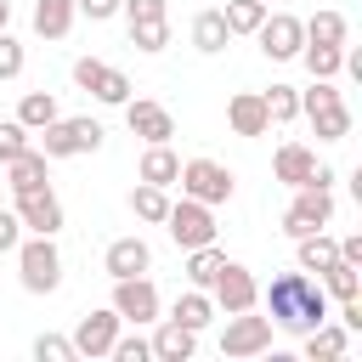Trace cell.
I'll use <instances>...</instances> for the list:
<instances>
[{"label":"cell","mask_w":362,"mask_h":362,"mask_svg":"<svg viewBox=\"0 0 362 362\" xmlns=\"http://www.w3.org/2000/svg\"><path fill=\"white\" fill-rule=\"evenodd\" d=\"M119 328H124V317L107 305V311H90V317H79V328H74V351L79 356H107L113 351V339H119Z\"/></svg>","instance_id":"14"},{"label":"cell","mask_w":362,"mask_h":362,"mask_svg":"<svg viewBox=\"0 0 362 362\" xmlns=\"http://www.w3.org/2000/svg\"><path fill=\"white\" fill-rule=\"evenodd\" d=\"M23 243V221H17V209H0V255H11Z\"/></svg>","instance_id":"40"},{"label":"cell","mask_w":362,"mask_h":362,"mask_svg":"<svg viewBox=\"0 0 362 362\" xmlns=\"http://www.w3.org/2000/svg\"><path fill=\"white\" fill-rule=\"evenodd\" d=\"M294 243H300V272H322V266L339 260V243H334L328 232H305V238H294Z\"/></svg>","instance_id":"30"},{"label":"cell","mask_w":362,"mask_h":362,"mask_svg":"<svg viewBox=\"0 0 362 362\" xmlns=\"http://www.w3.org/2000/svg\"><path fill=\"white\" fill-rule=\"evenodd\" d=\"M147 345H153V356H158V362H187V356L198 351V334H192V328H181V322L170 317V322H158V334H153Z\"/></svg>","instance_id":"19"},{"label":"cell","mask_w":362,"mask_h":362,"mask_svg":"<svg viewBox=\"0 0 362 362\" xmlns=\"http://www.w3.org/2000/svg\"><path fill=\"white\" fill-rule=\"evenodd\" d=\"M45 164H51V158H45L40 147H23L17 158H6V187H11V192H28V187H45Z\"/></svg>","instance_id":"20"},{"label":"cell","mask_w":362,"mask_h":362,"mask_svg":"<svg viewBox=\"0 0 362 362\" xmlns=\"http://www.w3.org/2000/svg\"><path fill=\"white\" fill-rule=\"evenodd\" d=\"M300 113L317 124L322 141H345L351 136V107L339 102V90L328 79H311V90H300Z\"/></svg>","instance_id":"2"},{"label":"cell","mask_w":362,"mask_h":362,"mask_svg":"<svg viewBox=\"0 0 362 362\" xmlns=\"http://www.w3.org/2000/svg\"><path fill=\"white\" fill-rule=\"evenodd\" d=\"M74 85H79L85 96L107 102V107H124V102H130V79H124L119 68L96 62V57H79V62H74Z\"/></svg>","instance_id":"10"},{"label":"cell","mask_w":362,"mask_h":362,"mask_svg":"<svg viewBox=\"0 0 362 362\" xmlns=\"http://www.w3.org/2000/svg\"><path fill=\"white\" fill-rule=\"evenodd\" d=\"M345 351H351V328H345V322H328V317H322V322L305 334V356H311V362H317V356H345Z\"/></svg>","instance_id":"23"},{"label":"cell","mask_w":362,"mask_h":362,"mask_svg":"<svg viewBox=\"0 0 362 362\" xmlns=\"http://www.w3.org/2000/svg\"><path fill=\"white\" fill-rule=\"evenodd\" d=\"M6 23H11V0H0V28H6Z\"/></svg>","instance_id":"44"},{"label":"cell","mask_w":362,"mask_h":362,"mask_svg":"<svg viewBox=\"0 0 362 362\" xmlns=\"http://www.w3.org/2000/svg\"><path fill=\"white\" fill-rule=\"evenodd\" d=\"M113 311L124 317V322H158V288H153V277L141 272V277H113Z\"/></svg>","instance_id":"12"},{"label":"cell","mask_w":362,"mask_h":362,"mask_svg":"<svg viewBox=\"0 0 362 362\" xmlns=\"http://www.w3.org/2000/svg\"><path fill=\"white\" fill-rule=\"evenodd\" d=\"M147 266H153V249H147L141 238H113L107 255H102V272H107V277H141Z\"/></svg>","instance_id":"16"},{"label":"cell","mask_w":362,"mask_h":362,"mask_svg":"<svg viewBox=\"0 0 362 362\" xmlns=\"http://www.w3.org/2000/svg\"><path fill=\"white\" fill-rule=\"evenodd\" d=\"M40 136H45V141H40L45 158H79V153H96V147H102V124H96V119H62V113H57Z\"/></svg>","instance_id":"4"},{"label":"cell","mask_w":362,"mask_h":362,"mask_svg":"<svg viewBox=\"0 0 362 362\" xmlns=\"http://www.w3.org/2000/svg\"><path fill=\"white\" fill-rule=\"evenodd\" d=\"M345 34H351V23H345L339 11H317V17H305V40H311V45H345Z\"/></svg>","instance_id":"32"},{"label":"cell","mask_w":362,"mask_h":362,"mask_svg":"<svg viewBox=\"0 0 362 362\" xmlns=\"http://www.w3.org/2000/svg\"><path fill=\"white\" fill-rule=\"evenodd\" d=\"M328 221H334V187H317V181L294 187V204L283 209V232L305 238V232H322Z\"/></svg>","instance_id":"5"},{"label":"cell","mask_w":362,"mask_h":362,"mask_svg":"<svg viewBox=\"0 0 362 362\" xmlns=\"http://www.w3.org/2000/svg\"><path fill=\"white\" fill-rule=\"evenodd\" d=\"M57 119V96L51 90H28L23 102H17V124H28V130H45Z\"/></svg>","instance_id":"33"},{"label":"cell","mask_w":362,"mask_h":362,"mask_svg":"<svg viewBox=\"0 0 362 362\" xmlns=\"http://www.w3.org/2000/svg\"><path fill=\"white\" fill-rule=\"evenodd\" d=\"M300 62H305V74L311 79H334L339 68H345V45H300Z\"/></svg>","instance_id":"28"},{"label":"cell","mask_w":362,"mask_h":362,"mask_svg":"<svg viewBox=\"0 0 362 362\" xmlns=\"http://www.w3.org/2000/svg\"><path fill=\"white\" fill-rule=\"evenodd\" d=\"M339 260H351V266H362V238H339Z\"/></svg>","instance_id":"43"},{"label":"cell","mask_w":362,"mask_h":362,"mask_svg":"<svg viewBox=\"0 0 362 362\" xmlns=\"http://www.w3.org/2000/svg\"><path fill=\"white\" fill-rule=\"evenodd\" d=\"M34 356H40V362H79L74 339H62V334H40V339H34Z\"/></svg>","instance_id":"36"},{"label":"cell","mask_w":362,"mask_h":362,"mask_svg":"<svg viewBox=\"0 0 362 362\" xmlns=\"http://www.w3.org/2000/svg\"><path fill=\"white\" fill-rule=\"evenodd\" d=\"M266 351H272V317H255V311H226L221 356L243 362V356H266Z\"/></svg>","instance_id":"6"},{"label":"cell","mask_w":362,"mask_h":362,"mask_svg":"<svg viewBox=\"0 0 362 362\" xmlns=\"http://www.w3.org/2000/svg\"><path fill=\"white\" fill-rule=\"evenodd\" d=\"M107 356H113V362H147V356H153V345H147L141 334H119Z\"/></svg>","instance_id":"37"},{"label":"cell","mask_w":362,"mask_h":362,"mask_svg":"<svg viewBox=\"0 0 362 362\" xmlns=\"http://www.w3.org/2000/svg\"><path fill=\"white\" fill-rule=\"evenodd\" d=\"M124 124H130V136H141V141H170L175 136V119H170V107L164 102H124Z\"/></svg>","instance_id":"15"},{"label":"cell","mask_w":362,"mask_h":362,"mask_svg":"<svg viewBox=\"0 0 362 362\" xmlns=\"http://www.w3.org/2000/svg\"><path fill=\"white\" fill-rule=\"evenodd\" d=\"M209 300H215V311H255V305H260V283H255L249 266L226 260V266L215 272V283H209Z\"/></svg>","instance_id":"9"},{"label":"cell","mask_w":362,"mask_h":362,"mask_svg":"<svg viewBox=\"0 0 362 362\" xmlns=\"http://www.w3.org/2000/svg\"><path fill=\"white\" fill-rule=\"evenodd\" d=\"M260 102H266V119H272V124L300 119V90H294V85H272V90H260Z\"/></svg>","instance_id":"34"},{"label":"cell","mask_w":362,"mask_h":362,"mask_svg":"<svg viewBox=\"0 0 362 362\" xmlns=\"http://www.w3.org/2000/svg\"><path fill=\"white\" fill-rule=\"evenodd\" d=\"M255 40H260V51H266L272 62H294L300 45H305V23L288 17V11H266V23L255 28Z\"/></svg>","instance_id":"11"},{"label":"cell","mask_w":362,"mask_h":362,"mask_svg":"<svg viewBox=\"0 0 362 362\" xmlns=\"http://www.w3.org/2000/svg\"><path fill=\"white\" fill-rule=\"evenodd\" d=\"M141 181H153V187H175V175H181V158L170 153V141H147V153H141V170H136Z\"/></svg>","instance_id":"22"},{"label":"cell","mask_w":362,"mask_h":362,"mask_svg":"<svg viewBox=\"0 0 362 362\" xmlns=\"http://www.w3.org/2000/svg\"><path fill=\"white\" fill-rule=\"evenodd\" d=\"M226 124H232L238 136H266V130H272V119H266L260 90H238V96L226 102Z\"/></svg>","instance_id":"18"},{"label":"cell","mask_w":362,"mask_h":362,"mask_svg":"<svg viewBox=\"0 0 362 362\" xmlns=\"http://www.w3.org/2000/svg\"><path fill=\"white\" fill-rule=\"evenodd\" d=\"M260 300H266V311H272V328H283V334H311V328L328 317V294H322V283H311L305 272L272 277V288H266Z\"/></svg>","instance_id":"1"},{"label":"cell","mask_w":362,"mask_h":362,"mask_svg":"<svg viewBox=\"0 0 362 362\" xmlns=\"http://www.w3.org/2000/svg\"><path fill=\"white\" fill-rule=\"evenodd\" d=\"M226 40H232V28H226V17H221V11H198V17H192V45H198L204 57L226 51Z\"/></svg>","instance_id":"26"},{"label":"cell","mask_w":362,"mask_h":362,"mask_svg":"<svg viewBox=\"0 0 362 362\" xmlns=\"http://www.w3.org/2000/svg\"><path fill=\"white\" fill-rule=\"evenodd\" d=\"M17 221H23L28 232L57 238V232H62V204H57V192H51V187H28V192H17Z\"/></svg>","instance_id":"13"},{"label":"cell","mask_w":362,"mask_h":362,"mask_svg":"<svg viewBox=\"0 0 362 362\" xmlns=\"http://www.w3.org/2000/svg\"><path fill=\"white\" fill-rule=\"evenodd\" d=\"M17 277H23L28 294H51L62 283V255H57V243L45 232H34L28 243H17Z\"/></svg>","instance_id":"3"},{"label":"cell","mask_w":362,"mask_h":362,"mask_svg":"<svg viewBox=\"0 0 362 362\" xmlns=\"http://www.w3.org/2000/svg\"><path fill=\"white\" fill-rule=\"evenodd\" d=\"M266 11H272L266 0H226V6H221V17H226L232 34H255V28L266 23Z\"/></svg>","instance_id":"31"},{"label":"cell","mask_w":362,"mask_h":362,"mask_svg":"<svg viewBox=\"0 0 362 362\" xmlns=\"http://www.w3.org/2000/svg\"><path fill=\"white\" fill-rule=\"evenodd\" d=\"M23 147H28V124L6 119V124H0V164H6V158H17Z\"/></svg>","instance_id":"39"},{"label":"cell","mask_w":362,"mask_h":362,"mask_svg":"<svg viewBox=\"0 0 362 362\" xmlns=\"http://www.w3.org/2000/svg\"><path fill=\"white\" fill-rule=\"evenodd\" d=\"M130 209H136V221H153V226H164V215H170V187H153V181H141V187L130 192Z\"/></svg>","instance_id":"29"},{"label":"cell","mask_w":362,"mask_h":362,"mask_svg":"<svg viewBox=\"0 0 362 362\" xmlns=\"http://www.w3.org/2000/svg\"><path fill=\"white\" fill-rule=\"evenodd\" d=\"M74 0H34V34L40 40H68V28H74Z\"/></svg>","instance_id":"21"},{"label":"cell","mask_w":362,"mask_h":362,"mask_svg":"<svg viewBox=\"0 0 362 362\" xmlns=\"http://www.w3.org/2000/svg\"><path fill=\"white\" fill-rule=\"evenodd\" d=\"M23 62H28V57H23V40H11V34L0 28V79H17Z\"/></svg>","instance_id":"38"},{"label":"cell","mask_w":362,"mask_h":362,"mask_svg":"<svg viewBox=\"0 0 362 362\" xmlns=\"http://www.w3.org/2000/svg\"><path fill=\"white\" fill-rule=\"evenodd\" d=\"M272 175H277L283 187H305V181L317 175V153H311L305 141H283L277 158H272Z\"/></svg>","instance_id":"17"},{"label":"cell","mask_w":362,"mask_h":362,"mask_svg":"<svg viewBox=\"0 0 362 362\" xmlns=\"http://www.w3.org/2000/svg\"><path fill=\"white\" fill-rule=\"evenodd\" d=\"M130 45H136V51H164V45H170V23H164V17L130 23Z\"/></svg>","instance_id":"35"},{"label":"cell","mask_w":362,"mask_h":362,"mask_svg":"<svg viewBox=\"0 0 362 362\" xmlns=\"http://www.w3.org/2000/svg\"><path fill=\"white\" fill-rule=\"evenodd\" d=\"M170 317H175L181 328H192V334H198V328H209V322H215V300H209L204 288H187V294L175 300V311H170Z\"/></svg>","instance_id":"27"},{"label":"cell","mask_w":362,"mask_h":362,"mask_svg":"<svg viewBox=\"0 0 362 362\" xmlns=\"http://www.w3.org/2000/svg\"><path fill=\"white\" fill-rule=\"evenodd\" d=\"M226 266V249H215V243H198V249H187V283L192 288H204L209 294V283H215V272Z\"/></svg>","instance_id":"24"},{"label":"cell","mask_w":362,"mask_h":362,"mask_svg":"<svg viewBox=\"0 0 362 362\" xmlns=\"http://www.w3.org/2000/svg\"><path fill=\"white\" fill-rule=\"evenodd\" d=\"M164 226H170V238L181 243V249H198V243H215V209L209 204H198V198H187L181 192V204H170V215H164Z\"/></svg>","instance_id":"8"},{"label":"cell","mask_w":362,"mask_h":362,"mask_svg":"<svg viewBox=\"0 0 362 362\" xmlns=\"http://www.w3.org/2000/svg\"><path fill=\"white\" fill-rule=\"evenodd\" d=\"M119 11L130 23H147V17H164V0H119Z\"/></svg>","instance_id":"41"},{"label":"cell","mask_w":362,"mask_h":362,"mask_svg":"<svg viewBox=\"0 0 362 362\" xmlns=\"http://www.w3.org/2000/svg\"><path fill=\"white\" fill-rule=\"evenodd\" d=\"M266 6H272V0H266Z\"/></svg>","instance_id":"45"},{"label":"cell","mask_w":362,"mask_h":362,"mask_svg":"<svg viewBox=\"0 0 362 362\" xmlns=\"http://www.w3.org/2000/svg\"><path fill=\"white\" fill-rule=\"evenodd\" d=\"M317 277H322V294H328V300H356V294H362V266H351V260H334V266H322Z\"/></svg>","instance_id":"25"},{"label":"cell","mask_w":362,"mask_h":362,"mask_svg":"<svg viewBox=\"0 0 362 362\" xmlns=\"http://www.w3.org/2000/svg\"><path fill=\"white\" fill-rule=\"evenodd\" d=\"M74 11L90 23H107V17H119V0H74Z\"/></svg>","instance_id":"42"},{"label":"cell","mask_w":362,"mask_h":362,"mask_svg":"<svg viewBox=\"0 0 362 362\" xmlns=\"http://www.w3.org/2000/svg\"><path fill=\"white\" fill-rule=\"evenodd\" d=\"M175 181H181V192H187V198H198V204H209V209L232 198V170H226V164H215V158H187Z\"/></svg>","instance_id":"7"}]
</instances>
